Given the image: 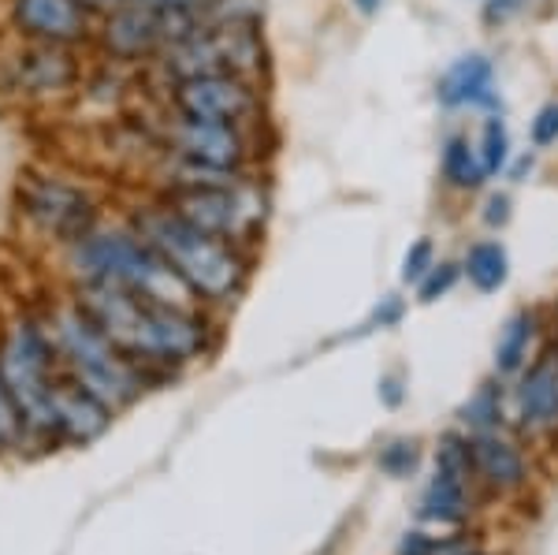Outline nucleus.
Listing matches in <instances>:
<instances>
[{
    "label": "nucleus",
    "mask_w": 558,
    "mask_h": 555,
    "mask_svg": "<svg viewBox=\"0 0 558 555\" xmlns=\"http://www.w3.org/2000/svg\"><path fill=\"white\" fill-rule=\"evenodd\" d=\"M260 38L254 23H220L205 26L194 38L172 45L165 52V71L183 83V79L202 75H242L250 79L260 68Z\"/></svg>",
    "instance_id": "6"
},
{
    "label": "nucleus",
    "mask_w": 558,
    "mask_h": 555,
    "mask_svg": "<svg viewBox=\"0 0 558 555\" xmlns=\"http://www.w3.org/2000/svg\"><path fill=\"white\" fill-rule=\"evenodd\" d=\"M52 354H57V347L34 321H15L0 339V381L12 391L23 414V429H31V433H57V422H52V396H57Z\"/></svg>",
    "instance_id": "5"
},
{
    "label": "nucleus",
    "mask_w": 558,
    "mask_h": 555,
    "mask_svg": "<svg viewBox=\"0 0 558 555\" xmlns=\"http://www.w3.org/2000/svg\"><path fill=\"white\" fill-rule=\"evenodd\" d=\"M20 213L52 243L75 246L97 224V205L83 186L60 176H26L20 183Z\"/></svg>",
    "instance_id": "7"
},
{
    "label": "nucleus",
    "mask_w": 558,
    "mask_h": 555,
    "mask_svg": "<svg viewBox=\"0 0 558 555\" xmlns=\"http://www.w3.org/2000/svg\"><path fill=\"white\" fill-rule=\"evenodd\" d=\"M521 418L529 429H555L558 425V365L539 362L536 370H529V377L521 381L518 391Z\"/></svg>",
    "instance_id": "14"
},
{
    "label": "nucleus",
    "mask_w": 558,
    "mask_h": 555,
    "mask_svg": "<svg viewBox=\"0 0 558 555\" xmlns=\"http://www.w3.org/2000/svg\"><path fill=\"white\" fill-rule=\"evenodd\" d=\"M142 0H83V8L89 15H116V12H123V8H138Z\"/></svg>",
    "instance_id": "28"
},
{
    "label": "nucleus",
    "mask_w": 558,
    "mask_h": 555,
    "mask_svg": "<svg viewBox=\"0 0 558 555\" xmlns=\"http://www.w3.org/2000/svg\"><path fill=\"white\" fill-rule=\"evenodd\" d=\"M354 4H357V8H362V12H365V15H373V12H376V8H380V0H354Z\"/></svg>",
    "instance_id": "30"
},
{
    "label": "nucleus",
    "mask_w": 558,
    "mask_h": 555,
    "mask_svg": "<svg viewBox=\"0 0 558 555\" xmlns=\"http://www.w3.org/2000/svg\"><path fill=\"white\" fill-rule=\"evenodd\" d=\"M380 467L391 473V478H407V473L417 467V444L413 441H395L380 451Z\"/></svg>",
    "instance_id": "23"
},
{
    "label": "nucleus",
    "mask_w": 558,
    "mask_h": 555,
    "mask_svg": "<svg viewBox=\"0 0 558 555\" xmlns=\"http://www.w3.org/2000/svg\"><path fill=\"white\" fill-rule=\"evenodd\" d=\"M168 146L179 160L205 168H223V172H239L246 160V138L231 123H205L179 116L168 128Z\"/></svg>",
    "instance_id": "10"
},
{
    "label": "nucleus",
    "mask_w": 558,
    "mask_h": 555,
    "mask_svg": "<svg viewBox=\"0 0 558 555\" xmlns=\"http://www.w3.org/2000/svg\"><path fill=\"white\" fill-rule=\"evenodd\" d=\"M172 105L186 120H205V123H231L242 128L260 112V97L250 86V79L242 75H202V79H183L172 89Z\"/></svg>",
    "instance_id": "8"
},
{
    "label": "nucleus",
    "mask_w": 558,
    "mask_h": 555,
    "mask_svg": "<svg viewBox=\"0 0 558 555\" xmlns=\"http://www.w3.org/2000/svg\"><path fill=\"white\" fill-rule=\"evenodd\" d=\"M12 26L26 41L75 45L89 38L83 0H12Z\"/></svg>",
    "instance_id": "11"
},
{
    "label": "nucleus",
    "mask_w": 558,
    "mask_h": 555,
    "mask_svg": "<svg viewBox=\"0 0 558 555\" xmlns=\"http://www.w3.org/2000/svg\"><path fill=\"white\" fill-rule=\"evenodd\" d=\"M20 436H23V414H20V407H15L12 391H8L4 381H0V447L15 444Z\"/></svg>",
    "instance_id": "24"
},
{
    "label": "nucleus",
    "mask_w": 558,
    "mask_h": 555,
    "mask_svg": "<svg viewBox=\"0 0 558 555\" xmlns=\"http://www.w3.org/2000/svg\"><path fill=\"white\" fill-rule=\"evenodd\" d=\"M502 418V399H499V388L495 384H481L476 396L462 407V422L473 425L476 433H492V425Z\"/></svg>",
    "instance_id": "20"
},
{
    "label": "nucleus",
    "mask_w": 558,
    "mask_h": 555,
    "mask_svg": "<svg viewBox=\"0 0 558 555\" xmlns=\"http://www.w3.org/2000/svg\"><path fill=\"white\" fill-rule=\"evenodd\" d=\"M108 418L112 410L105 407L97 396H89L86 388L71 384H57V396H52V422H57V433H64L68 441H94L108 429Z\"/></svg>",
    "instance_id": "13"
},
{
    "label": "nucleus",
    "mask_w": 558,
    "mask_h": 555,
    "mask_svg": "<svg viewBox=\"0 0 558 555\" xmlns=\"http://www.w3.org/2000/svg\"><path fill=\"white\" fill-rule=\"evenodd\" d=\"M68 265L78 283H94V280L120 283V288L142 294V299L160 302V306L194 313L197 294L191 291V283H186L149 243H142V239L134 236V228L131 231L94 228L86 239H78V243L68 250Z\"/></svg>",
    "instance_id": "3"
},
{
    "label": "nucleus",
    "mask_w": 558,
    "mask_h": 555,
    "mask_svg": "<svg viewBox=\"0 0 558 555\" xmlns=\"http://www.w3.org/2000/svg\"><path fill=\"white\" fill-rule=\"evenodd\" d=\"M470 515V481L439 473L421 492V518L436 526H458Z\"/></svg>",
    "instance_id": "15"
},
{
    "label": "nucleus",
    "mask_w": 558,
    "mask_h": 555,
    "mask_svg": "<svg viewBox=\"0 0 558 555\" xmlns=\"http://www.w3.org/2000/svg\"><path fill=\"white\" fill-rule=\"evenodd\" d=\"M488 209H492V213H488V224H502V220L510 217V213H507V209H510V202H507V198H492Z\"/></svg>",
    "instance_id": "29"
},
{
    "label": "nucleus",
    "mask_w": 558,
    "mask_h": 555,
    "mask_svg": "<svg viewBox=\"0 0 558 555\" xmlns=\"http://www.w3.org/2000/svg\"><path fill=\"white\" fill-rule=\"evenodd\" d=\"M444 172L454 186H481L484 183V160L473 154V146L465 138L447 142V157H444Z\"/></svg>",
    "instance_id": "19"
},
{
    "label": "nucleus",
    "mask_w": 558,
    "mask_h": 555,
    "mask_svg": "<svg viewBox=\"0 0 558 555\" xmlns=\"http://www.w3.org/2000/svg\"><path fill=\"white\" fill-rule=\"evenodd\" d=\"M432 265H436V262H432V243H428V239H417V243L410 246L407 262H402V280H407V283H421L428 276Z\"/></svg>",
    "instance_id": "26"
},
{
    "label": "nucleus",
    "mask_w": 558,
    "mask_h": 555,
    "mask_svg": "<svg viewBox=\"0 0 558 555\" xmlns=\"http://www.w3.org/2000/svg\"><path fill=\"white\" fill-rule=\"evenodd\" d=\"M465 273L481 291H499L507 283L510 262H507V250L499 243H476L465 257Z\"/></svg>",
    "instance_id": "18"
},
{
    "label": "nucleus",
    "mask_w": 558,
    "mask_h": 555,
    "mask_svg": "<svg viewBox=\"0 0 558 555\" xmlns=\"http://www.w3.org/2000/svg\"><path fill=\"white\" fill-rule=\"evenodd\" d=\"M134 236L149 243L168 265L191 283V291L205 302H228L235 299L242 280H246V262L239 250L220 236L194 228L165 202L149 205L134 217Z\"/></svg>",
    "instance_id": "2"
},
{
    "label": "nucleus",
    "mask_w": 558,
    "mask_h": 555,
    "mask_svg": "<svg viewBox=\"0 0 558 555\" xmlns=\"http://www.w3.org/2000/svg\"><path fill=\"white\" fill-rule=\"evenodd\" d=\"M507 165V128L499 120L484 123V172L495 176Z\"/></svg>",
    "instance_id": "22"
},
{
    "label": "nucleus",
    "mask_w": 558,
    "mask_h": 555,
    "mask_svg": "<svg viewBox=\"0 0 558 555\" xmlns=\"http://www.w3.org/2000/svg\"><path fill=\"white\" fill-rule=\"evenodd\" d=\"M470 455H473V473L495 492H518L529 481L525 455L510 441H502V436L476 433L470 441Z\"/></svg>",
    "instance_id": "12"
},
{
    "label": "nucleus",
    "mask_w": 558,
    "mask_h": 555,
    "mask_svg": "<svg viewBox=\"0 0 558 555\" xmlns=\"http://www.w3.org/2000/svg\"><path fill=\"white\" fill-rule=\"evenodd\" d=\"M75 306L134 362H191L205 351V325L191 310L160 306L120 283H78Z\"/></svg>",
    "instance_id": "1"
},
{
    "label": "nucleus",
    "mask_w": 558,
    "mask_h": 555,
    "mask_svg": "<svg viewBox=\"0 0 558 555\" xmlns=\"http://www.w3.org/2000/svg\"><path fill=\"white\" fill-rule=\"evenodd\" d=\"M492 83V64L484 57H465L458 60V64L447 71L444 79H439V101L444 105H465V101H476V97H484V89Z\"/></svg>",
    "instance_id": "16"
},
{
    "label": "nucleus",
    "mask_w": 558,
    "mask_h": 555,
    "mask_svg": "<svg viewBox=\"0 0 558 555\" xmlns=\"http://www.w3.org/2000/svg\"><path fill=\"white\" fill-rule=\"evenodd\" d=\"M399 555H476V544L458 536H428V533H407Z\"/></svg>",
    "instance_id": "21"
},
{
    "label": "nucleus",
    "mask_w": 558,
    "mask_h": 555,
    "mask_svg": "<svg viewBox=\"0 0 558 555\" xmlns=\"http://www.w3.org/2000/svg\"><path fill=\"white\" fill-rule=\"evenodd\" d=\"M52 347L64 358L71 381L97 396L108 410H120L142 391V370L108 339L78 306L52 313Z\"/></svg>",
    "instance_id": "4"
},
{
    "label": "nucleus",
    "mask_w": 558,
    "mask_h": 555,
    "mask_svg": "<svg viewBox=\"0 0 558 555\" xmlns=\"http://www.w3.org/2000/svg\"><path fill=\"white\" fill-rule=\"evenodd\" d=\"M533 333H536L533 313H518V317H510V325L502 328V336H499V347H495V370H499V373H518L521 365H525Z\"/></svg>",
    "instance_id": "17"
},
{
    "label": "nucleus",
    "mask_w": 558,
    "mask_h": 555,
    "mask_svg": "<svg viewBox=\"0 0 558 555\" xmlns=\"http://www.w3.org/2000/svg\"><path fill=\"white\" fill-rule=\"evenodd\" d=\"M533 142L536 146H551V142H558V101L539 109V116L533 120Z\"/></svg>",
    "instance_id": "27"
},
{
    "label": "nucleus",
    "mask_w": 558,
    "mask_h": 555,
    "mask_svg": "<svg viewBox=\"0 0 558 555\" xmlns=\"http://www.w3.org/2000/svg\"><path fill=\"white\" fill-rule=\"evenodd\" d=\"M458 280V265H432L428 276L421 280V302H436L439 294H447Z\"/></svg>",
    "instance_id": "25"
},
{
    "label": "nucleus",
    "mask_w": 558,
    "mask_h": 555,
    "mask_svg": "<svg viewBox=\"0 0 558 555\" xmlns=\"http://www.w3.org/2000/svg\"><path fill=\"white\" fill-rule=\"evenodd\" d=\"M4 86L20 97H57L71 94L78 86V64L68 52V45L31 41L8 60Z\"/></svg>",
    "instance_id": "9"
}]
</instances>
